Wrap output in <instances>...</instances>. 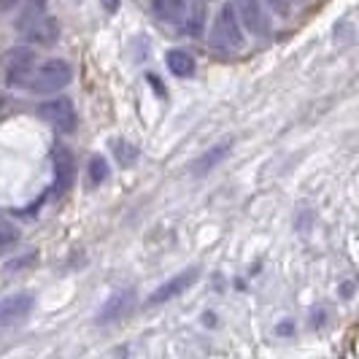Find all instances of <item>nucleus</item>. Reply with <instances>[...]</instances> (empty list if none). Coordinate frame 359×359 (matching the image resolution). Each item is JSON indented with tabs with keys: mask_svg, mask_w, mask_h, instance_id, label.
Returning a JSON list of instances; mask_svg holds the SVG:
<instances>
[{
	"mask_svg": "<svg viewBox=\"0 0 359 359\" xmlns=\"http://www.w3.org/2000/svg\"><path fill=\"white\" fill-rule=\"evenodd\" d=\"M17 30L22 38H27L30 43H41V46H52L60 36L57 22L46 8V0H25L17 17Z\"/></svg>",
	"mask_w": 359,
	"mask_h": 359,
	"instance_id": "f257e3e1",
	"label": "nucleus"
},
{
	"mask_svg": "<svg viewBox=\"0 0 359 359\" xmlns=\"http://www.w3.org/2000/svg\"><path fill=\"white\" fill-rule=\"evenodd\" d=\"M211 43L222 52H241L246 46V36H243V25L235 11V3H224L214 17V27H211Z\"/></svg>",
	"mask_w": 359,
	"mask_h": 359,
	"instance_id": "f03ea898",
	"label": "nucleus"
},
{
	"mask_svg": "<svg viewBox=\"0 0 359 359\" xmlns=\"http://www.w3.org/2000/svg\"><path fill=\"white\" fill-rule=\"evenodd\" d=\"M71 79L73 71L65 60H43V62H36L27 90L36 95H54V92L65 90Z\"/></svg>",
	"mask_w": 359,
	"mask_h": 359,
	"instance_id": "7ed1b4c3",
	"label": "nucleus"
},
{
	"mask_svg": "<svg viewBox=\"0 0 359 359\" xmlns=\"http://www.w3.org/2000/svg\"><path fill=\"white\" fill-rule=\"evenodd\" d=\"M33 68H36V54H33V49H27V46L8 49L6 57H3L6 81H8V87H14V90H22V87L30 84Z\"/></svg>",
	"mask_w": 359,
	"mask_h": 359,
	"instance_id": "20e7f679",
	"label": "nucleus"
},
{
	"mask_svg": "<svg viewBox=\"0 0 359 359\" xmlns=\"http://www.w3.org/2000/svg\"><path fill=\"white\" fill-rule=\"evenodd\" d=\"M38 116H41L43 122H49L52 127H57V130H62V133H73V130H76V122H79L76 106H73L71 97H65V95L41 103V106H38Z\"/></svg>",
	"mask_w": 359,
	"mask_h": 359,
	"instance_id": "39448f33",
	"label": "nucleus"
},
{
	"mask_svg": "<svg viewBox=\"0 0 359 359\" xmlns=\"http://www.w3.org/2000/svg\"><path fill=\"white\" fill-rule=\"evenodd\" d=\"M235 11L241 17L243 30H249L252 36H268L270 33V17L265 14V6L259 0H233Z\"/></svg>",
	"mask_w": 359,
	"mask_h": 359,
	"instance_id": "423d86ee",
	"label": "nucleus"
},
{
	"mask_svg": "<svg viewBox=\"0 0 359 359\" xmlns=\"http://www.w3.org/2000/svg\"><path fill=\"white\" fill-rule=\"evenodd\" d=\"M36 306V297L30 292H17V294H8L0 300V330H8L19 324Z\"/></svg>",
	"mask_w": 359,
	"mask_h": 359,
	"instance_id": "0eeeda50",
	"label": "nucleus"
},
{
	"mask_svg": "<svg viewBox=\"0 0 359 359\" xmlns=\"http://www.w3.org/2000/svg\"><path fill=\"white\" fill-rule=\"evenodd\" d=\"M200 270L198 268H189L179 273V276H173L170 281H165L162 287H157L151 292V297H149V306H162V303H168V300H173V297H179L184 289H189L195 281H198Z\"/></svg>",
	"mask_w": 359,
	"mask_h": 359,
	"instance_id": "6e6552de",
	"label": "nucleus"
},
{
	"mask_svg": "<svg viewBox=\"0 0 359 359\" xmlns=\"http://www.w3.org/2000/svg\"><path fill=\"white\" fill-rule=\"evenodd\" d=\"M76 181V162L73 154L65 146H57L54 149V192L57 195H65Z\"/></svg>",
	"mask_w": 359,
	"mask_h": 359,
	"instance_id": "1a4fd4ad",
	"label": "nucleus"
},
{
	"mask_svg": "<svg viewBox=\"0 0 359 359\" xmlns=\"http://www.w3.org/2000/svg\"><path fill=\"white\" fill-rule=\"evenodd\" d=\"M133 306H135V292H133V289L114 292V294H111V297L106 300V306L100 308V316H97V322H100V324L119 322V319H125L127 313L133 311Z\"/></svg>",
	"mask_w": 359,
	"mask_h": 359,
	"instance_id": "9d476101",
	"label": "nucleus"
},
{
	"mask_svg": "<svg viewBox=\"0 0 359 359\" xmlns=\"http://www.w3.org/2000/svg\"><path fill=\"white\" fill-rule=\"evenodd\" d=\"M165 65H168V71L173 73V76H179V79H189L192 73H195V57L189 52H184V49H170V52L165 54Z\"/></svg>",
	"mask_w": 359,
	"mask_h": 359,
	"instance_id": "9b49d317",
	"label": "nucleus"
},
{
	"mask_svg": "<svg viewBox=\"0 0 359 359\" xmlns=\"http://www.w3.org/2000/svg\"><path fill=\"white\" fill-rule=\"evenodd\" d=\"M151 8L162 22H181L189 11V0H151Z\"/></svg>",
	"mask_w": 359,
	"mask_h": 359,
	"instance_id": "f8f14e48",
	"label": "nucleus"
},
{
	"mask_svg": "<svg viewBox=\"0 0 359 359\" xmlns=\"http://www.w3.org/2000/svg\"><path fill=\"white\" fill-rule=\"evenodd\" d=\"M230 146H233V141H222V144H216L214 149H208L203 157H198V162L192 165V173L195 176H203V173H208L211 168H216L219 162L224 160L227 154H230Z\"/></svg>",
	"mask_w": 359,
	"mask_h": 359,
	"instance_id": "ddd939ff",
	"label": "nucleus"
},
{
	"mask_svg": "<svg viewBox=\"0 0 359 359\" xmlns=\"http://www.w3.org/2000/svg\"><path fill=\"white\" fill-rule=\"evenodd\" d=\"M203 27H205V3L198 0V3L189 6L187 17H184V30H187V36L200 38L203 36Z\"/></svg>",
	"mask_w": 359,
	"mask_h": 359,
	"instance_id": "4468645a",
	"label": "nucleus"
},
{
	"mask_svg": "<svg viewBox=\"0 0 359 359\" xmlns=\"http://www.w3.org/2000/svg\"><path fill=\"white\" fill-rule=\"evenodd\" d=\"M111 151H114V157H116L119 165H133V162L138 160V149L133 144H127V141H114Z\"/></svg>",
	"mask_w": 359,
	"mask_h": 359,
	"instance_id": "2eb2a0df",
	"label": "nucleus"
},
{
	"mask_svg": "<svg viewBox=\"0 0 359 359\" xmlns=\"http://www.w3.org/2000/svg\"><path fill=\"white\" fill-rule=\"evenodd\" d=\"M87 170H90L92 184H103V181L108 179V165H106V160H103V157H92Z\"/></svg>",
	"mask_w": 359,
	"mask_h": 359,
	"instance_id": "dca6fc26",
	"label": "nucleus"
},
{
	"mask_svg": "<svg viewBox=\"0 0 359 359\" xmlns=\"http://www.w3.org/2000/svg\"><path fill=\"white\" fill-rule=\"evenodd\" d=\"M17 241H19V230L8 227V224H0V252L3 249H11Z\"/></svg>",
	"mask_w": 359,
	"mask_h": 359,
	"instance_id": "f3484780",
	"label": "nucleus"
},
{
	"mask_svg": "<svg viewBox=\"0 0 359 359\" xmlns=\"http://www.w3.org/2000/svg\"><path fill=\"white\" fill-rule=\"evenodd\" d=\"M270 8L276 11V14H281V17H287V11H289V0H265Z\"/></svg>",
	"mask_w": 359,
	"mask_h": 359,
	"instance_id": "a211bd4d",
	"label": "nucleus"
},
{
	"mask_svg": "<svg viewBox=\"0 0 359 359\" xmlns=\"http://www.w3.org/2000/svg\"><path fill=\"white\" fill-rule=\"evenodd\" d=\"M100 3H103L106 14H116L119 11V0H100Z\"/></svg>",
	"mask_w": 359,
	"mask_h": 359,
	"instance_id": "6ab92c4d",
	"label": "nucleus"
},
{
	"mask_svg": "<svg viewBox=\"0 0 359 359\" xmlns=\"http://www.w3.org/2000/svg\"><path fill=\"white\" fill-rule=\"evenodd\" d=\"M19 0H0V11H6V8H14Z\"/></svg>",
	"mask_w": 359,
	"mask_h": 359,
	"instance_id": "aec40b11",
	"label": "nucleus"
}]
</instances>
